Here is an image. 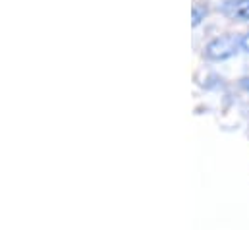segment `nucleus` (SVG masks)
I'll use <instances>...</instances> for the list:
<instances>
[{
	"label": "nucleus",
	"instance_id": "nucleus-1",
	"mask_svg": "<svg viewBox=\"0 0 249 230\" xmlns=\"http://www.w3.org/2000/svg\"><path fill=\"white\" fill-rule=\"evenodd\" d=\"M242 49V37L234 35V33H226L220 37H214L207 47H205V58L209 60H226L238 55V51Z\"/></svg>",
	"mask_w": 249,
	"mask_h": 230
},
{
	"label": "nucleus",
	"instance_id": "nucleus-2",
	"mask_svg": "<svg viewBox=\"0 0 249 230\" xmlns=\"http://www.w3.org/2000/svg\"><path fill=\"white\" fill-rule=\"evenodd\" d=\"M222 10L230 19L249 21V0H228Z\"/></svg>",
	"mask_w": 249,
	"mask_h": 230
},
{
	"label": "nucleus",
	"instance_id": "nucleus-3",
	"mask_svg": "<svg viewBox=\"0 0 249 230\" xmlns=\"http://www.w3.org/2000/svg\"><path fill=\"white\" fill-rule=\"evenodd\" d=\"M205 16H207V8L195 2V4H193V8H191V25H193V27H197Z\"/></svg>",
	"mask_w": 249,
	"mask_h": 230
},
{
	"label": "nucleus",
	"instance_id": "nucleus-4",
	"mask_svg": "<svg viewBox=\"0 0 249 230\" xmlns=\"http://www.w3.org/2000/svg\"><path fill=\"white\" fill-rule=\"evenodd\" d=\"M242 49H244L246 53H249V33L242 37Z\"/></svg>",
	"mask_w": 249,
	"mask_h": 230
},
{
	"label": "nucleus",
	"instance_id": "nucleus-5",
	"mask_svg": "<svg viewBox=\"0 0 249 230\" xmlns=\"http://www.w3.org/2000/svg\"><path fill=\"white\" fill-rule=\"evenodd\" d=\"M242 83H244V87H246V89H248V91H249V77H246V79H244Z\"/></svg>",
	"mask_w": 249,
	"mask_h": 230
}]
</instances>
